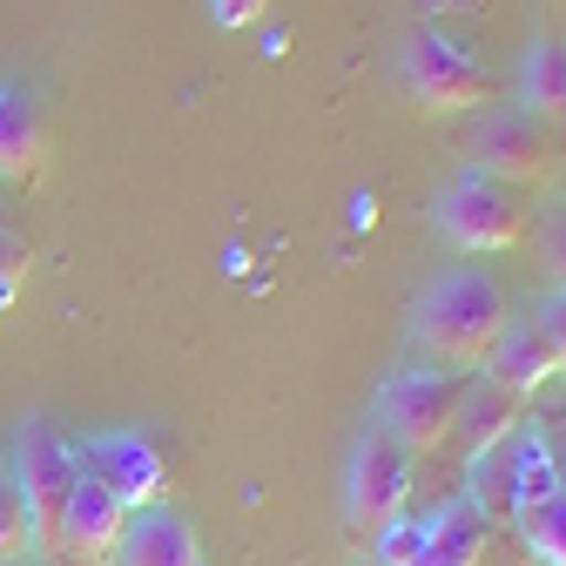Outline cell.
<instances>
[{
    "label": "cell",
    "mask_w": 566,
    "mask_h": 566,
    "mask_svg": "<svg viewBox=\"0 0 566 566\" xmlns=\"http://www.w3.org/2000/svg\"><path fill=\"white\" fill-rule=\"evenodd\" d=\"M506 317H513V297L485 263H446L411 304V344H418L424 365H446V371L472 378L485 365V350L500 344Z\"/></svg>",
    "instance_id": "cell-1"
},
{
    "label": "cell",
    "mask_w": 566,
    "mask_h": 566,
    "mask_svg": "<svg viewBox=\"0 0 566 566\" xmlns=\"http://www.w3.org/2000/svg\"><path fill=\"white\" fill-rule=\"evenodd\" d=\"M432 223L459 256H500V250H520L533 237V209H526V189H506V182L465 169L439 189Z\"/></svg>",
    "instance_id": "cell-2"
},
{
    "label": "cell",
    "mask_w": 566,
    "mask_h": 566,
    "mask_svg": "<svg viewBox=\"0 0 566 566\" xmlns=\"http://www.w3.org/2000/svg\"><path fill=\"white\" fill-rule=\"evenodd\" d=\"M8 465H14L21 506H28V546H34V559H54V526H61V506H67V492H75V479H82L75 439H61V424L34 411V418H21Z\"/></svg>",
    "instance_id": "cell-3"
},
{
    "label": "cell",
    "mask_w": 566,
    "mask_h": 566,
    "mask_svg": "<svg viewBox=\"0 0 566 566\" xmlns=\"http://www.w3.org/2000/svg\"><path fill=\"white\" fill-rule=\"evenodd\" d=\"M398 75H405V95L418 108H432V115H479V108L500 102L492 67L472 48H459L452 34H439V28H411L405 34Z\"/></svg>",
    "instance_id": "cell-4"
},
{
    "label": "cell",
    "mask_w": 566,
    "mask_h": 566,
    "mask_svg": "<svg viewBox=\"0 0 566 566\" xmlns=\"http://www.w3.org/2000/svg\"><path fill=\"white\" fill-rule=\"evenodd\" d=\"M465 371H446V365H418V371H391L378 385V405H371V424H385V432L398 446H411V459L439 452L452 439L459 424V398H465Z\"/></svg>",
    "instance_id": "cell-5"
},
{
    "label": "cell",
    "mask_w": 566,
    "mask_h": 566,
    "mask_svg": "<svg viewBox=\"0 0 566 566\" xmlns=\"http://www.w3.org/2000/svg\"><path fill=\"white\" fill-rule=\"evenodd\" d=\"M465 149H472V169H479V176L506 182V189H539V182L559 176V128H546V122L526 115L520 102L479 108Z\"/></svg>",
    "instance_id": "cell-6"
},
{
    "label": "cell",
    "mask_w": 566,
    "mask_h": 566,
    "mask_svg": "<svg viewBox=\"0 0 566 566\" xmlns=\"http://www.w3.org/2000/svg\"><path fill=\"white\" fill-rule=\"evenodd\" d=\"M411 479H418L411 446H398L385 424H365L358 446H350V465H344V513H350V533L378 539L391 520H405Z\"/></svg>",
    "instance_id": "cell-7"
},
{
    "label": "cell",
    "mask_w": 566,
    "mask_h": 566,
    "mask_svg": "<svg viewBox=\"0 0 566 566\" xmlns=\"http://www.w3.org/2000/svg\"><path fill=\"white\" fill-rule=\"evenodd\" d=\"M75 459H82L88 479H102L115 492L128 513L169 500V459L156 452V439H142V432H122V424L115 432H88V439H75Z\"/></svg>",
    "instance_id": "cell-8"
},
{
    "label": "cell",
    "mask_w": 566,
    "mask_h": 566,
    "mask_svg": "<svg viewBox=\"0 0 566 566\" xmlns=\"http://www.w3.org/2000/svg\"><path fill=\"white\" fill-rule=\"evenodd\" d=\"M122 526H128V506L102 479H75L61 506V526H54V559L61 566H115V546H122Z\"/></svg>",
    "instance_id": "cell-9"
},
{
    "label": "cell",
    "mask_w": 566,
    "mask_h": 566,
    "mask_svg": "<svg viewBox=\"0 0 566 566\" xmlns=\"http://www.w3.org/2000/svg\"><path fill=\"white\" fill-rule=\"evenodd\" d=\"M115 566H209V553H202L196 520H189L182 506L163 500V506L128 513L122 546H115Z\"/></svg>",
    "instance_id": "cell-10"
},
{
    "label": "cell",
    "mask_w": 566,
    "mask_h": 566,
    "mask_svg": "<svg viewBox=\"0 0 566 566\" xmlns=\"http://www.w3.org/2000/svg\"><path fill=\"white\" fill-rule=\"evenodd\" d=\"M492 553V526L479 520V506L465 492H452L446 506L424 513V533H418V553L405 566H485Z\"/></svg>",
    "instance_id": "cell-11"
},
{
    "label": "cell",
    "mask_w": 566,
    "mask_h": 566,
    "mask_svg": "<svg viewBox=\"0 0 566 566\" xmlns=\"http://www.w3.org/2000/svg\"><path fill=\"white\" fill-rule=\"evenodd\" d=\"M553 371H559V358H553V344H546V331H539L533 311H526V317H506L500 344H492V350H485V365H479V378L506 385L513 398H533Z\"/></svg>",
    "instance_id": "cell-12"
},
{
    "label": "cell",
    "mask_w": 566,
    "mask_h": 566,
    "mask_svg": "<svg viewBox=\"0 0 566 566\" xmlns=\"http://www.w3.org/2000/svg\"><path fill=\"white\" fill-rule=\"evenodd\" d=\"M520 424H526V398H513L506 385H492V378L472 371V385L459 398V424H452V446L465 452V465L479 452H492V446H506Z\"/></svg>",
    "instance_id": "cell-13"
},
{
    "label": "cell",
    "mask_w": 566,
    "mask_h": 566,
    "mask_svg": "<svg viewBox=\"0 0 566 566\" xmlns=\"http://www.w3.org/2000/svg\"><path fill=\"white\" fill-rule=\"evenodd\" d=\"M526 424H533V418H526ZM526 424H520L506 446H492V452H479V459L465 465V500L479 506V520H485L492 533L520 520V452H526Z\"/></svg>",
    "instance_id": "cell-14"
},
{
    "label": "cell",
    "mask_w": 566,
    "mask_h": 566,
    "mask_svg": "<svg viewBox=\"0 0 566 566\" xmlns=\"http://www.w3.org/2000/svg\"><path fill=\"white\" fill-rule=\"evenodd\" d=\"M41 163H48L41 108L28 95H0V176H8V182H34Z\"/></svg>",
    "instance_id": "cell-15"
},
{
    "label": "cell",
    "mask_w": 566,
    "mask_h": 566,
    "mask_svg": "<svg viewBox=\"0 0 566 566\" xmlns=\"http://www.w3.org/2000/svg\"><path fill=\"white\" fill-rule=\"evenodd\" d=\"M520 88H526V115H539L546 128H566V41L559 34H546L533 54H526V75H520Z\"/></svg>",
    "instance_id": "cell-16"
},
{
    "label": "cell",
    "mask_w": 566,
    "mask_h": 566,
    "mask_svg": "<svg viewBox=\"0 0 566 566\" xmlns=\"http://www.w3.org/2000/svg\"><path fill=\"white\" fill-rule=\"evenodd\" d=\"M513 526H520V539H526V553H533L539 566H566V492L526 506Z\"/></svg>",
    "instance_id": "cell-17"
},
{
    "label": "cell",
    "mask_w": 566,
    "mask_h": 566,
    "mask_svg": "<svg viewBox=\"0 0 566 566\" xmlns=\"http://www.w3.org/2000/svg\"><path fill=\"white\" fill-rule=\"evenodd\" d=\"M28 506H21V485H14V465L0 452V559H28Z\"/></svg>",
    "instance_id": "cell-18"
},
{
    "label": "cell",
    "mask_w": 566,
    "mask_h": 566,
    "mask_svg": "<svg viewBox=\"0 0 566 566\" xmlns=\"http://www.w3.org/2000/svg\"><path fill=\"white\" fill-rule=\"evenodd\" d=\"M533 250H539V270L553 276V291H566V202L539 217V230H533Z\"/></svg>",
    "instance_id": "cell-19"
},
{
    "label": "cell",
    "mask_w": 566,
    "mask_h": 566,
    "mask_svg": "<svg viewBox=\"0 0 566 566\" xmlns=\"http://www.w3.org/2000/svg\"><path fill=\"white\" fill-rule=\"evenodd\" d=\"M21 276H28V243L14 230H0V311L21 297Z\"/></svg>",
    "instance_id": "cell-20"
},
{
    "label": "cell",
    "mask_w": 566,
    "mask_h": 566,
    "mask_svg": "<svg viewBox=\"0 0 566 566\" xmlns=\"http://www.w3.org/2000/svg\"><path fill=\"white\" fill-rule=\"evenodd\" d=\"M533 317H539V331H546V344H553V358H559V371H566V291H546V297L533 304Z\"/></svg>",
    "instance_id": "cell-21"
},
{
    "label": "cell",
    "mask_w": 566,
    "mask_h": 566,
    "mask_svg": "<svg viewBox=\"0 0 566 566\" xmlns=\"http://www.w3.org/2000/svg\"><path fill=\"white\" fill-rule=\"evenodd\" d=\"M539 446H546V465H553V479H559V492H566V418L539 424Z\"/></svg>",
    "instance_id": "cell-22"
},
{
    "label": "cell",
    "mask_w": 566,
    "mask_h": 566,
    "mask_svg": "<svg viewBox=\"0 0 566 566\" xmlns=\"http://www.w3.org/2000/svg\"><path fill=\"white\" fill-rule=\"evenodd\" d=\"M256 8H263V0H217V21H223V28H243Z\"/></svg>",
    "instance_id": "cell-23"
},
{
    "label": "cell",
    "mask_w": 566,
    "mask_h": 566,
    "mask_svg": "<svg viewBox=\"0 0 566 566\" xmlns=\"http://www.w3.org/2000/svg\"><path fill=\"white\" fill-rule=\"evenodd\" d=\"M0 566H28V559H0Z\"/></svg>",
    "instance_id": "cell-24"
}]
</instances>
